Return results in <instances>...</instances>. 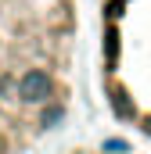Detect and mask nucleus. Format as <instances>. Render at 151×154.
Listing matches in <instances>:
<instances>
[{
	"label": "nucleus",
	"instance_id": "f257e3e1",
	"mask_svg": "<svg viewBox=\"0 0 151 154\" xmlns=\"http://www.w3.org/2000/svg\"><path fill=\"white\" fill-rule=\"evenodd\" d=\"M97 57L108 111L151 140V0H101Z\"/></svg>",
	"mask_w": 151,
	"mask_h": 154
},
{
	"label": "nucleus",
	"instance_id": "f03ea898",
	"mask_svg": "<svg viewBox=\"0 0 151 154\" xmlns=\"http://www.w3.org/2000/svg\"><path fill=\"white\" fill-rule=\"evenodd\" d=\"M65 154H137V151H126V147H104V143H90V147H72Z\"/></svg>",
	"mask_w": 151,
	"mask_h": 154
}]
</instances>
